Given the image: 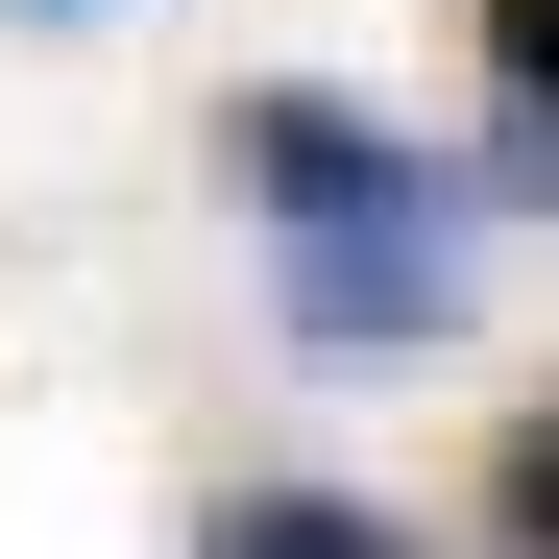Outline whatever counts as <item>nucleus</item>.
<instances>
[{"label":"nucleus","mask_w":559,"mask_h":559,"mask_svg":"<svg viewBox=\"0 0 559 559\" xmlns=\"http://www.w3.org/2000/svg\"><path fill=\"white\" fill-rule=\"evenodd\" d=\"M267 243H293L317 365H438L462 341V195H365V219H267Z\"/></svg>","instance_id":"obj_1"},{"label":"nucleus","mask_w":559,"mask_h":559,"mask_svg":"<svg viewBox=\"0 0 559 559\" xmlns=\"http://www.w3.org/2000/svg\"><path fill=\"white\" fill-rule=\"evenodd\" d=\"M219 170H243L267 219H365V195H438V170H414L390 122H365V98H317V73H267V98L219 122Z\"/></svg>","instance_id":"obj_2"},{"label":"nucleus","mask_w":559,"mask_h":559,"mask_svg":"<svg viewBox=\"0 0 559 559\" xmlns=\"http://www.w3.org/2000/svg\"><path fill=\"white\" fill-rule=\"evenodd\" d=\"M195 559H414V535L341 511V487H243V511H195Z\"/></svg>","instance_id":"obj_3"},{"label":"nucleus","mask_w":559,"mask_h":559,"mask_svg":"<svg viewBox=\"0 0 559 559\" xmlns=\"http://www.w3.org/2000/svg\"><path fill=\"white\" fill-rule=\"evenodd\" d=\"M487 73H511V195H559V0H487Z\"/></svg>","instance_id":"obj_4"},{"label":"nucleus","mask_w":559,"mask_h":559,"mask_svg":"<svg viewBox=\"0 0 559 559\" xmlns=\"http://www.w3.org/2000/svg\"><path fill=\"white\" fill-rule=\"evenodd\" d=\"M487 535H511V559H559V414H511V462H487Z\"/></svg>","instance_id":"obj_5"},{"label":"nucleus","mask_w":559,"mask_h":559,"mask_svg":"<svg viewBox=\"0 0 559 559\" xmlns=\"http://www.w3.org/2000/svg\"><path fill=\"white\" fill-rule=\"evenodd\" d=\"M49 25H98V0H49Z\"/></svg>","instance_id":"obj_6"}]
</instances>
